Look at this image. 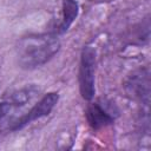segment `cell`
Instances as JSON below:
<instances>
[{
    "mask_svg": "<svg viewBox=\"0 0 151 151\" xmlns=\"http://www.w3.org/2000/svg\"><path fill=\"white\" fill-rule=\"evenodd\" d=\"M59 35L53 32L22 37L15 46L18 65L22 70H35L47 64L60 51Z\"/></svg>",
    "mask_w": 151,
    "mask_h": 151,
    "instance_id": "obj_1",
    "label": "cell"
},
{
    "mask_svg": "<svg viewBox=\"0 0 151 151\" xmlns=\"http://www.w3.org/2000/svg\"><path fill=\"white\" fill-rule=\"evenodd\" d=\"M96 63L97 52L96 48L86 45L81 48L79 71H78V83L80 96L84 100L91 101L96 94Z\"/></svg>",
    "mask_w": 151,
    "mask_h": 151,
    "instance_id": "obj_2",
    "label": "cell"
},
{
    "mask_svg": "<svg viewBox=\"0 0 151 151\" xmlns=\"http://www.w3.org/2000/svg\"><path fill=\"white\" fill-rule=\"evenodd\" d=\"M58 101H59L58 92H48V93L44 94L40 98V100L37 104H34L26 113H24L19 118L14 119L8 125V130L12 132H17V131L22 130L27 125H29L32 122H35L44 117H47L53 111V109L55 107Z\"/></svg>",
    "mask_w": 151,
    "mask_h": 151,
    "instance_id": "obj_3",
    "label": "cell"
},
{
    "mask_svg": "<svg viewBox=\"0 0 151 151\" xmlns=\"http://www.w3.org/2000/svg\"><path fill=\"white\" fill-rule=\"evenodd\" d=\"M124 91L126 96L149 107L150 104V71L149 67H143L131 72L124 81Z\"/></svg>",
    "mask_w": 151,
    "mask_h": 151,
    "instance_id": "obj_4",
    "label": "cell"
},
{
    "mask_svg": "<svg viewBox=\"0 0 151 151\" xmlns=\"http://www.w3.org/2000/svg\"><path fill=\"white\" fill-rule=\"evenodd\" d=\"M118 116L119 110L114 103L112 104L106 99H99L97 101L90 103L85 111V117L88 125L96 131L112 125Z\"/></svg>",
    "mask_w": 151,
    "mask_h": 151,
    "instance_id": "obj_5",
    "label": "cell"
},
{
    "mask_svg": "<svg viewBox=\"0 0 151 151\" xmlns=\"http://www.w3.org/2000/svg\"><path fill=\"white\" fill-rule=\"evenodd\" d=\"M79 14V5L76 0H63L61 5V20L54 27L53 32L57 35H61L68 31L71 25L78 18Z\"/></svg>",
    "mask_w": 151,
    "mask_h": 151,
    "instance_id": "obj_6",
    "label": "cell"
},
{
    "mask_svg": "<svg viewBox=\"0 0 151 151\" xmlns=\"http://www.w3.org/2000/svg\"><path fill=\"white\" fill-rule=\"evenodd\" d=\"M38 92H39V87H37L35 85H27L11 93L7 100L11 101L13 107H20L26 105L28 101H31L37 96Z\"/></svg>",
    "mask_w": 151,
    "mask_h": 151,
    "instance_id": "obj_7",
    "label": "cell"
},
{
    "mask_svg": "<svg viewBox=\"0 0 151 151\" xmlns=\"http://www.w3.org/2000/svg\"><path fill=\"white\" fill-rule=\"evenodd\" d=\"M13 109V105L11 104V101L9 100H1L0 101V120L2 119V118H5L8 113H9V111Z\"/></svg>",
    "mask_w": 151,
    "mask_h": 151,
    "instance_id": "obj_8",
    "label": "cell"
}]
</instances>
